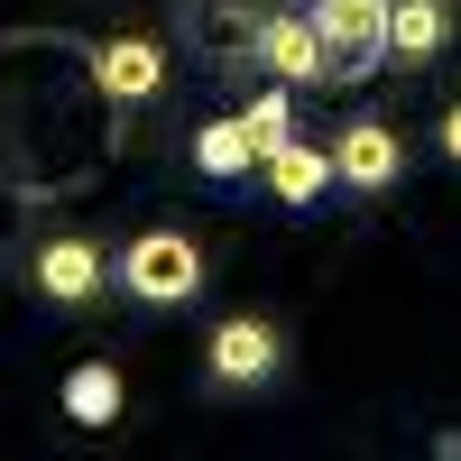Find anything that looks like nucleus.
<instances>
[{
  "instance_id": "nucleus-8",
  "label": "nucleus",
  "mask_w": 461,
  "mask_h": 461,
  "mask_svg": "<svg viewBox=\"0 0 461 461\" xmlns=\"http://www.w3.org/2000/svg\"><path fill=\"white\" fill-rule=\"evenodd\" d=\"M102 277H111V267H102L93 240H47V249H37V295H56V304H93Z\"/></svg>"
},
{
  "instance_id": "nucleus-13",
  "label": "nucleus",
  "mask_w": 461,
  "mask_h": 461,
  "mask_svg": "<svg viewBox=\"0 0 461 461\" xmlns=\"http://www.w3.org/2000/svg\"><path fill=\"white\" fill-rule=\"evenodd\" d=\"M194 167H203L212 185H230V176H249V167H258V148H249L240 121H212V130H194Z\"/></svg>"
},
{
  "instance_id": "nucleus-6",
  "label": "nucleus",
  "mask_w": 461,
  "mask_h": 461,
  "mask_svg": "<svg viewBox=\"0 0 461 461\" xmlns=\"http://www.w3.org/2000/svg\"><path fill=\"white\" fill-rule=\"evenodd\" d=\"M258 65H277L286 84H323V28H314V10H267V28H258Z\"/></svg>"
},
{
  "instance_id": "nucleus-10",
  "label": "nucleus",
  "mask_w": 461,
  "mask_h": 461,
  "mask_svg": "<svg viewBox=\"0 0 461 461\" xmlns=\"http://www.w3.org/2000/svg\"><path fill=\"white\" fill-rule=\"evenodd\" d=\"M443 0H388V65H434L443 56Z\"/></svg>"
},
{
  "instance_id": "nucleus-3",
  "label": "nucleus",
  "mask_w": 461,
  "mask_h": 461,
  "mask_svg": "<svg viewBox=\"0 0 461 461\" xmlns=\"http://www.w3.org/2000/svg\"><path fill=\"white\" fill-rule=\"evenodd\" d=\"M121 286L139 304H185V295H203V249L185 230H139L130 258H121Z\"/></svg>"
},
{
  "instance_id": "nucleus-1",
  "label": "nucleus",
  "mask_w": 461,
  "mask_h": 461,
  "mask_svg": "<svg viewBox=\"0 0 461 461\" xmlns=\"http://www.w3.org/2000/svg\"><path fill=\"white\" fill-rule=\"evenodd\" d=\"M102 167H111L102 47L74 28H10L0 37V194L65 203Z\"/></svg>"
},
{
  "instance_id": "nucleus-11",
  "label": "nucleus",
  "mask_w": 461,
  "mask_h": 461,
  "mask_svg": "<svg viewBox=\"0 0 461 461\" xmlns=\"http://www.w3.org/2000/svg\"><path fill=\"white\" fill-rule=\"evenodd\" d=\"M158 84H167V56L148 47V37H111L102 47V93L111 102H148Z\"/></svg>"
},
{
  "instance_id": "nucleus-2",
  "label": "nucleus",
  "mask_w": 461,
  "mask_h": 461,
  "mask_svg": "<svg viewBox=\"0 0 461 461\" xmlns=\"http://www.w3.org/2000/svg\"><path fill=\"white\" fill-rule=\"evenodd\" d=\"M323 28V84H360L388 65V0H304Z\"/></svg>"
},
{
  "instance_id": "nucleus-14",
  "label": "nucleus",
  "mask_w": 461,
  "mask_h": 461,
  "mask_svg": "<svg viewBox=\"0 0 461 461\" xmlns=\"http://www.w3.org/2000/svg\"><path fill=\"white\" fill-rule=\"evenodd\" d=\"M240 130H249V148H258V158H277V148L295 139V102H286V93H258V102L240 111Z\"/></svg>"
},
{
  "instance_id": "nucleus-4",
  "label": "nucleus",
  "mask_w": 461,
  "mask_h": 461,
  "mask_svg": "<svg viewBox=\"0 0 461 461\" xmlns=\"http://www.w3.org/2000/svg\"><path fill=\"white\" fill-rule=\"evenodd\" d=\"M258 28H267V10H258V0H185V47H194L203 65L258 56Z\"/></svg>"
},
{
  "instance_id": "nucleus-15",
  "label": "nucleus",
  "mask_w": 461,
  "mask_h": 461,
  "mask_svg": "<svg viewBox=\"0 0 461 461\" xmlns=\"http://www.w3.org/2000/svg\"><path fill=\"white\" fill-rule=\"evenodd\" d=\"M443 148H452V158H461V102L443 111Z\"/></svg>"
},
{
  "instance_id": "nucleus-12",
  "label": "nucleus",
  "mask_w": 461,
  "mask_h": 461,
  "mask_svg": "<svg viewBox=\"0 0 461 461\" xmlns=\"http://www.w3.org/2000/svg\"><path fill=\"white\" fill-rule=\"evenodd\" d=\"M65 415H74V425H111V415H121V369L84 360V369L65 378Z\"/></svg>"
},
{
  "instance_id": "nucleus-5",
  "label": "nucleus",
  "mask_w": 461,
  "mask_h": 461,
  "mask_svg": "<svg viewBox=\"0 0 461 461\" xmlns=\"http://www.w3.org/2000/svg\"><path fill=\"white\" fill-rule=\"evenodd\" d=\"M332 176H341V185H360V194H388V185L406 176L397 130H388V121H351V130H341V148H332Z\"/></svg>"
},
{
  "instance_id": "nucleus-7",
  "label": "nucleus",
  "mask_w": 461,
  "mask_h": 461,
  "mask_svg": "<svg viewBox=\"0 0 461 461\" xmlns=\"http://www.w3.org/2000/svg\"><path fill=\"white\" fill-rule=\"evenodd\" d=\"M277 332H267V323H221L212 332V378H221V388H258V378H277Z\"/></svg>"
},
{
  "instance_id": "nucleus-9",
  "label": "nucleus",
  "mask_w": 461,
  "mask_h": 461,
  "mask_svg": "<svg viewBox=\"0 0 461 461\" xmlns=\"http://www.w3.org/2000/svg\"><path fill=\"white\" fill-rule=\"evenodd\" d=\"M267 185H277L286 212H323V194H332V158H323V148H304V139H286L277 158H267Z\"/></svg>"
}]
</instances>
